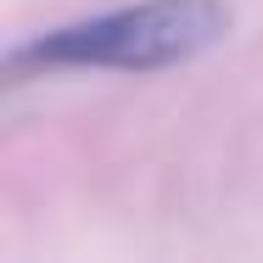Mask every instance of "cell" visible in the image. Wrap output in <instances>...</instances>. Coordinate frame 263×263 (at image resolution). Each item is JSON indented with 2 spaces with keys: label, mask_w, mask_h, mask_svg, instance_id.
I'll return each mask as SVG.
<instances>
[{
  "label": "cell",
  "mask_w": 263,
  "mask_h": 263,
  "mask_svg": "<svg viewBox=\"0 0 263 263\" xmlns=\"http://www.w3.org/2000/svg\"><path fill=\"white\" fill-rule=\"evenodd\" d=\"M224 34H230L224 0H135L17 40L0 73L6 84L51 73H162L213 51Z\"/></svg>",
  "instance_id": "cell-1"
}]
</instances>
